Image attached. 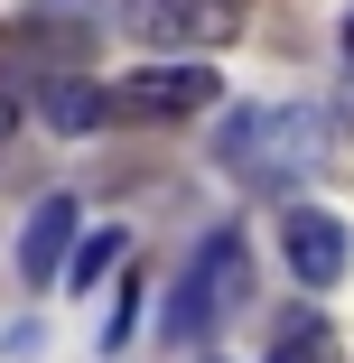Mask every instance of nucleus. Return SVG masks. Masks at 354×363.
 <instances>
[{
  "label": "nucleus",
  "mask_w": 354,
  "mask_h": 363,
  "mask_svg": "<svg viewBox=\"0 0 354 363\" xmlns=\"http://www.w3.org/2000/svg\"><path fill=\"white\" fill-rule=\"evenodd\" d=\"M224 94V75L215 65H140V75H121V84H103V121H187V112H205Z\"/></svg>",
  "instance_id": "7ed1b4c3"
},
{
  "label": "nucleus",
  "mask_w": 354,
  "mask_h": 363,
  "mask_svg": "<svg viewBox=\"0 0 354 363\" xmlns=\"http://www.w3.org/2000/svg\"><path fill=\"white\" fill-rule=\"evenodd\" d=\"M75 233H84L75 196H38L28 233H19V279H28V289H56V279H65V242H75Z\"/></svg>",
  "instance_id": "39448f33"
},
{
  "label": "nucleus",
  "mask_w": 354,
  "mask_h": 363,
  "mask_svg": "<svg viewBox=\"0 0 354 363\" xmlns=\"http://www.w3.org/2000/svg\"><path fill=\"white\" fill-rule=\"evenodd\" d=\"M270 363H345V345H336V326H326L317 308H289V326H280Z\"/></svg>",
  "instance_id": "6e6552de"
},
{
  "label": "nucleus",
  "mask_w": 354,
  "mask_h": 363,
  "mask_svg": "<svg viewBox=\"0 0 354 363\" xmlns=\"http://www.w3.org/2000/svg\"><path fill=\"white\" fill-rule=\"evenodd\" d=\"M345 56H354V19H345Z\"/></svg>",
  "instance_id": "9b49d317"
},
{
  "label": "nucleus",
  "mask_w": 354,
  "mask_h": 363,
  "mask_svg": "<svg viewBox=\"0 0 354 363\" xmlns=\"http://www.w3.org/2000/svg\"><path fill=\"white\" fill-rule=\"evenodd\" d=\"M38 121L47 130H103V84L75 75V65H56V75L38 84Z\"/></svg>",
  "instance_id": "0eeeda50"
},
{
  "label": "nucleus",
  "mask_w": 354,
  "mask_h": 363,
  "mask_svg": "<svg viewBox=\"0 0 354 363\" xmlns=\"http://www.w3.org/2000/svg\"><path fill=\"white\" fill-rule=\"evenodd\" d=\"M121 28L140 47H224L243 28V0H121Z\"/></svg>",
  "instance_id": "20e7f679"
},
{
  "label": "nucleus",
  "mask_w": 354,
  "mask_h": 363,
  "mask_svg": "<svg viewBox=\"0 0 354 363\" xmlns=\"http://www.w3.org/2000/svg\"><path fill=\"white\" fill-rule=\"evenodd\" d=\"M243 298H252V242L224 224V233H205V242H196L187 279L168 289V335H177V345H205Z\"/></svg>",
  "instance_id": "f03ea898"
},
{
  "label": "nucleus",
  "mask_w": 354,
  "mask_h": 363,
  "mask_svg": "<svg viewBox=\"0 0 354 363\" xmlns=\"http://www.w3.org/2000/svg\"><path fill=\"white\" fill-rule=\"evenodd\" d=\"M317 150H326V121H317L308 103H261V112H233V121L215 130V159H224L243 186L299 177V168H317Z\"/></svg>",
  "instance_id": "f257e3e1"
},
{
  "label": "nucleus",
  "mask_w": 354,
  "mask_h": 363,
  "mask_svg": "<svg viewBox=\"0 0 354 363\" xmlns=\"http://www.w3.org/2000/svg\"><path fill=\"white\" fill-rule=\"evenodd\" d=\"M10 130H19V103H10V94H0V150H10Z\"/></svg>",
  "instance_id": "9d476101"
},
{
  "label": "nucleus",
  "mask_w": 354,
  "mask_h": 363,
  "mask_svg": "<svg viewBox=\"0 0 354 363\" xmlns=\"http://www.w3.org/2000/svg\"><path fill=\"white\" fill-rule=\"evenodd\" d=\"M112 261H121V233H75V252H65V289H94Z\"/></svg>",
  "instance_id": "1a4fd4ad"
},
{
  "label": "nucleus",
  "mask_w": 354,
  "mask_h": 363,
  "mask_svg": "<svg viewBox=\"0 0 354 363\" xmlns=\"http://www.w3.org/2000/svg\"><path fill=\"white\" fill-rule=\"evenodd\" d=\"M280 242H289V270L308 279V289H336L345 279V224H336V214L326 205H289V233H280Z\"/></svg>",
  "instance_id": "423d86ee"
}]
</instances>
